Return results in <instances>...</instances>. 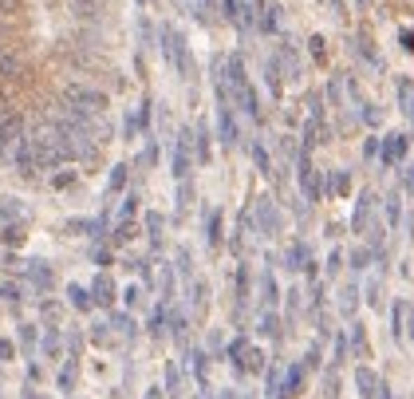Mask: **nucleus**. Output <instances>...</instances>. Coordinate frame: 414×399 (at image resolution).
<instances>
[{"label":"nucleus","instance_id":"1","mask_svg":"<svg viewBox=\"0 0 414 399\" xmlns=\"http://www.w3.org/2000/svg\"><path fill=\"white\" fill-rule=\"evenodd\" d=\"M64 99H67V107L79 111V115H99L103 107H107V95H103L99 88H87V83H67Z\"/></svg>","mask_w":414,"mask_h":399},{"label":"nucleus","instance_id":"2","mask_svg":"<svg viewBox=\"0 0 414 399\" xmlns=\"http://www.w3.org/2000/svg\"><path fill=\"white\" fill-rule=\"evenodd\" d=\"M20 139H24V119L8 111L4 119H0V155H8L12 146L20 143Z\"/></svg>","mask_w":414,"mask_h":399},{"label":"nucleus","instance_id":"3","mask_svg":"<svg viewBox=\"0 0 414 399\" xmlns=\"http://www.w3.org/2000/svg\"><path fill=\"white\" fill-rule=\"evenodd\" d=\"M399 155H403V134H391V143H387L383 158H399Z\"/></svg>","mask_w":414,"mask_h":399},{"label":"nucleus","instance_id":"4","mask_svg":"<svg viewBox=\"0 0 414 399\" xmlns=\"http://www.w3.org/2000/svg\"><path fill=\"white\" fill-rule=\"evenodd\" d=\"M403 48H406V52H414V32H403Z\"/></svg>","mask_w":414,"mask_h":399}]
</instances>
